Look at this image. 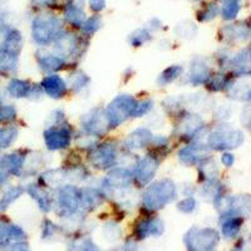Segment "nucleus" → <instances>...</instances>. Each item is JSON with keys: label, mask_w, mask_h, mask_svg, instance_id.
<instances>
[{"label": "nucleus", "mask_w": 251, "mask_h": 251, "mask_svg": "<svg viewBox=\"0 0 251 251\" xmlns=\"http://www.w3.org/2000/svg\"><path fill=\"white\" fill-rule=\"evenodd\" d=\"M103 201V195L97 188L86 187L80 190V206L86 210L96 208Z\"/></svg>", "instance_id": "f3484780"}, {"label": "nucleus", "mask_w": 251, "mask_h": 251, "mask_svg": "<svg viewBox=\"0 0 251 251\" xmlns=\"http://www.w3.org/2000/svg\"><path fill=\"white\" fill-rule=\"evenodd\" d=\"M158 170V161L153 156H145L140 162L136 165L133 172V178L136 183L145 186L150 182Z\"/></svg>", "instance_id": "1a4fd4ad"}, {"label": "nucleus", "mask_w": 251, "mask_h": 251, "mask_svg": "<svg viewBox=\"0 0 251 251\" xmlns=\"http://www.w3.org/2000/svg\"><path fill=\"white\" fill-rule=\"evenodd\" d=\"M232 67H234L235 72L239 75H246L251 72V57L245 54H239L232 59Z\"/></svg>", "instance_id": "c85d7f7f"}, {"label": "nucleus", "mask_w": 251, "mask_h": 251, "mask_svg": "<svg viewBox=\"0 0 251 251\" xmlns=\"http://www.w3.org/2000/svg\"><path fill=\"white\" fill-rule=\"evenodd\" d=\"M221 162L224 163V166L226 167H231L235 162V157L234 154L231 153H224L223 157H221Z\"/></svg>", "instance_id": "4c0bfd02"}, {"label": "nucleus", "mask_w": 251, "mask_h": 251, "mask_svg": "<svg viewBox=\"0 0 251 251\" xmlns=\"http://www.w3.org/2000/svg\"><path fill=\"white\" fill-rule=\"evenodd\" d=\"M117 149L112 143L97 146L89 154L92 166L98 170L111 169L117 162Z\"/></svg>", "instance_id": "6e6552de"}, {"label": "nucleus", "mask_w": 251, "mask_h": 251, "mask_svg": "<svg viewBox=\"0 0 251 251\" xmlns=\"http://www.w3.org/2000/svg\"><path fill=\"white\" fill-rule=\"evenodd\" d=\"M234 251H237V250H234Z\"/></svg>", "instance_id": "c03bdc74"}, {"label": "nucleus", "mask_w": 251, "mask_h": 251, "mask_svg": "<svg viewBox=\"0 0 251 251\" xmlns=\"http://www.w3.org/2000/svg\"><path fill=\"white\" fill-rule=\"evenodd\" d=\"M24 190L22 186H12L9 187L5 192H4L3 197H1V201H0V208L4 210V208L9 207L10 203L14 202L15 200H18L22 195L24 194Z\"/></svg>", "instance_id": "a878e982"}, {"label": "nucleus", "mask_w": 251, "mask_h": 251, "mask_svg": "<svg viewBox=\"0 0 251 251\" xmlns=\"http://www.w3.org/2000/svg\"><path fill=\"white\" fill-rule=\"evenodd\" d=\"M219 234L210 227H192L185 235L187 251H212L219 244Z\"/></svg>", "instance_id": "7ed1b4c3"}, {"label": "nucleus", "mask_w": 251, "mask_h": 251, "mask_svg": "<svg viewBox=\"0 0 251 251\" xmlns=\"http://www.w3.org/2000/svg\"><path fill=\"white\" fill-rule=\"evenodd\" d=\"M210 79V68L206 64L205 59L200 57H196L192 59L190 64V75H188V80L194 86H200L203 83H207Z\"/></svg>", "instance_id": "f8f14e48"}, {"label": "nucleus", "mask_w": 251, "mask_h": 251, "mask_svg": "<svg viewBox=\"0 0 251 251\" xmlns=\"http://www.w3.org/2000/svg\"><path fill=\"white\" fill-rule=\"evenodd\" d=\"M250 57H251V54H250Z\"/></svg>", "instance_id": "a18cd8bd"}, {"label": "nucleus", "mask_w": 251, "mask_h": 251, "mask_svg": "<svg viewBox=\"0 0 251 251\" xmlns=\"http://www.w3.org/2000/svg\"><path fill=\"white\" fill-rule=\"evenodd\" d=\"M103 0H92V8L94 10H100V9L103 8Z\"/></svg>", "instance_id": "37998d69"}, {"label": "nucleus", "mask_w": 251, "mask_h": 251, "mask_svg": "<svg viewBox=\"0 0 251 251\" xmlns=\"http://www.w3.org/2000/svg\"><path fill=\"white\" fill-rule=\"evenodd\" d=\"M178 158L181 162L185 165H196V163L201 162L202 160V153H201V146H187L183 147L180 152H178Z\"/></svg>", "instance_id": "aec40b11"}, {"label": "nucleus", "mask_w": 251, "mask_h": 251, "mask_svg": "<svg viewBox=\"0 0 251 251\" xmlns=\"http://www.w3.org/2000/svg\"><path fill=\"white\" fill-rule=\"evenodd\" d=\"M88 83H89V77L86 75V73H83V72L80 71L75 72V73L69 75L68 84L75 92H80L82 89H84L87 86H88ZM68 84H67V86H68Z\"/></svg>", "instance_id": "cd10ccee"}, {"label": "nucleus", "mask_w": 251, "mask_h": 251, "mask_svg": "<svg viewBox=\"0 0 251 251\" xmlns=\"http://www.w3.org/2000/svg\"><path fill=\"white\" fill-rule=\"evenodd\" d=\"M165 231V224L162 223V220L160 219H149L143 220L142 223L137 226V232L140 239H145L149 235L152 236H160Z\"/></svg>", "instance_id": "2eb2a0df"}, {"label": "nucleus", "mask_w": 251, "mask_h": 251, "mask_svg": "<svg viewBox=\"0 0 251 251\" xmlns=\"http://www.w3.org/2000/svg\"><path fill=\"white\" fill-rule=\"evenodd\" d=\"M177 196L176 183L170 178L156 181L146 188L142 195L143 206L149 210H160L172 202Z\"/></svg>", "instance_id": "f257e3e1"}, {"label": "nucleus", "mask_w": 251, "mask_h": 251, "mask_svg": "<svg viewBox=\"0 0 251 251\" xmlns=\"http://www.w3.org/2000/svg\"><path fill=\"white\" fill-rule=\"evenodd\" d=\"M80 206V190L73 185L60 186L55 197V212L59 216H72Z\"/></svg>", "instance_id": "20e7f679"}, {"label": "nucleus", "mask_w": 251, "mask_h": 251, "mask_svg": "<svg viewBox=\"0 0 251 251\" xmlns=\"http://www.w3.org/2000/svg\"><path fill=\"white\" fill-rule=\"evenodd\" d=\"M202 118L197 114H188L181 122L180 128L185 136H194L202 127Z\"/></svg>", "instance_id": "412c9836"}, {"label": "nucleus", "mask_w": 251, "mask_h": 251, "mask_svg": "<svg viewBox=\"0 0 251 251\" xmlns=\"http://www.w3.org/2000/svg\"><path fill=\"white\" fill-rule=\"evenodd\" d=\"M167 142H169V140H167L165 136H153L151 141V143H153L154 146H158V147H160V146H166Z\"/></svg>", "instance_id": "58836bf2"}, {"label": "nucleus", "mask_w": 251, "mask_h": 251, "mask_svg": "<svg viewBox=\"0 0 251 251\" xmlns=\"http://www.w3.org/2000/svg\"><path fill=\"white\" fill-rule=\"evenodd\" d=\"M244 142V133L239 129L220 128L208 136L207 145L214 150L236 149Z\"/></svg>", "instance_id": "39448f33"}, {"label": "nucleus", "mask_w": 251, "mask_h": 251, "mask_svg": "<svg viewBox=\"0 0 251 251\" xmlns=\"http://www.w3.org/2000/svg\"><path fill=\"white\" fill-rule=\"evenodd\" d=\"M6 251H29V249H28V245L19 243V244H14V245L9 246Z\"/></svg>", "instance_id": "ea45409f"}, {"label": "nucleus", "mask_w": 251, "mask_h": 251, "mask_svg": "<svg viewBox=\"0 0 251 251\" xmlns=\"http://www.w3.org/2000/svg\"><path fill=\"white\" fill-rule=\"evenodd\" d=\"M68 178L66 169H58V170H49L42 176V181L46 186H57L60 187L64 181Z\"/></svg>", "instance_id": "4be33fe9"}, {"label": "nucleus", "mask_w": 251, "mask_h": 251, "mask_svg": "<svg viewBox=\"0 0 251 251\" xmlns=\"http://www.w3.org/2000/svg\"><path fill=\"white\" fill-rule=\"evenodd\" d=\"M57 231V226L54 224H51L50 221L47 220L46 223H44V232H43V236L44 237H51L53 235L55 234Z\"/></svg>", "instance_id": "e433bc0d"}, {"label": "nucleus", "mask_w": 251, "mask_h": 251, "mask_svg": "<svg viewBox=\"0 0 251 251\" xmlns=\"http://www.w3.org/2000/svg\"><path fill=\"white\" fill-rule=\"evenodd\" d=\"M8 172H5L4 170L0 169V187L3 185H5V182L8 181Z\"/></svg>", "instance_id": "79ce46f5"}, {"label": "nucleus", "mask_w": 251, "mask_h": 251, "mask_svg": "<svg viewBox=\"0 0 251 251\" xmlns=\"http://www.w3.org/2000/svg\"><path fill=\"white\" fill-rule=\"evenodd\" d=\"M33 86H30V83L28 80L23 79H12L8 84V93L14 98H26L30 96V92Z\"/></svg>", "instance_id": "6ab92c4d"}, {"label": "nucleus", "mask_w": 251, "mask_h": 251, "mask_svg": "<svg viewBox=\"0 0 251 251\" xmlns=\"http://www.w3.org/2000/svg\"><path fill=\"white\" fill-rule=\"evenodd\" d=\"M25 191L28 192L29 195L31 196V199H34L35 202L38 203L39 208L42 211L48 212L51 207V202H50V197L49 195L47 194L46 190H43L42 187H39V185H29L28 187L25 188Z\"/></svg>", "instance_id": "dca6fc26"}, {"label": "nucleus", "mask_w": 251, "mask_h": 251, "mask_svg": "<svg viewBox=\"0 0 251 251\" xmlns=\"http://www.w3.org/2000/svg\"><path fill=\"white\" fill-rule=\"evenodd\" d=\"M15 117H17V109L14 107L10 104L0 107V122H10Z\"/></svg>", "instance_id": "72a5a7b5"}, {"label": "nucleus", "mask_w": 251, "mask_h": 251, "mask_svg": "<svg viewBox=\"0 0 251 251\" xmlns=\"http://www.w3.org/2000/svg\"><path fill=\"white\" fill-rule=\"evenodd\" d=\"M72 140V131L67 126H49L44 131V143L49 151H60L69 147Z\"/></svg>", "instance_id": "423d86ee"}, {"label": "nucleus", "mask_w": 251, "mask_h": 251, "mask_svg": "<svg viewBox=\"0 0 251 251\" xmlns=\"http://www.w3.org/2000/svg\"><path fill=\"white\" fill-rule=\"evenodd\" d=\"M97 29H98V26H96L94 19H91L88 23H86V28H84V30H86V33H94V31L97 30Z\"/></svg>", "instance_id": "a19ab883"}, {"label": "nucleus", "mask_w": 251, "mask_h": 251, "mask_svg": "<svg viewBox=\"0 0 251 251\" xmlns=\"http://www.w3.org/2000/svg\"><path fill=\"white\" fill-rule=\"evenodd\" d=\"M75 49H77V43L75 39L71 38H59L55 43V50L58 51L57 55L60 58L72 57Z\"/></svg>", "instance_id": "393cba45"}, {"label": "nucleus", "mask_w": 251, "mask_h": 251, "mask_svg": "<svg viewBox=\"0 0 251 251\" xmlns=\"http://www.w3.org/2000/svg\"><path fill=\"white\" fill-rule=\"evenodd\" d=\"M196 206L197 202L196 200H195V197L192 196L185 197L183 200H181L180 202L177 203V208H178L181 212H183V214H191L192 211H195Z\"/></svg>", "instance_id": "2f4dec72"}, {"label": "nucleus", "mask_w": 251, "mask_h": 251, "mask_svg": "<svg viewBox=\"0 0 251 251\" xmlns=\"http://www.w3.org/2000/svg\"><path fill=\"white\" fill-rule=\"evenodd\" d=\"M54 31L55 26L51 24V22L46 19H38L35 20L34 28H33V38H34L35 43L46 46L53 38Z\"/></svg>", "instance_id": "4468645a"}, {"label": "nucleus", "mask_w": 251, "mask_h": 251, "mask_svg": "<svg viewBox=\"0 0 251 251\" xmlns=\"http://www.w3.org/2000/svg\"><path fill=\"white\" fill-rule=\"evenodd\" d=\"M147 35L149 34H147L146 31L140 30L138 33H136V34L131 37V44L133 47H141L145 42L149 40V37H147Z\"/></svg>", "instance_id": "c9c22d12"}, {"label": "nucleus", "mask_w": 251, "mask_h": 251, "mask_svg": "<svg viewBox=\"0 0 251 251\" xmlns=\"http://www.w3.org/2000/svg\"><path fill=\"white\" fill-rule=\"evenodd\" d=\"M207 82H208L207 84L208 88L211 89V91H221L226 84V79L223 77V75H220L210 78Z\"/></svg>", "instance_id": "f704fd0d"}, {"label": "nucleus", "mask_w": 251, "mask_h": 251, "mask_svg": "<svg viewBox=\"0 0 251 251\" xmlns=\"http://www.w3.org/2000/svg\"><path fill=\"white\" fill-rule=\"evenodd\" d=\"M152 133L150 129L147 128H137L134 129L133 132L128 134V137L126 138L125 146L127 150L131 151H137V150L145 149L146 146L151 143L152 141Z\"/></svg>", "instance_id": "ddd939ff"}, {"label": "nucleus", "mask_w": 251, "mask_h": 251, "mask_svg": "<svg viewBox=\"0 0 251 251\" xmlns=\"http://www.w3.org/2000/svg\"><path fill=\"white\" fill-rule=\"evenodd\" d=\"M4 49L13 57H19L20 49H22V37L18 31H10L5 37L4 42Z\"/></svg>", "instance_id": "b1692460"}, {"label": "nucleus", "mask_w": 251, "mask_h": 251, "mask_svg": "<svg viewBox=\"0 0 251 251\" xmlns=\"http://www.w3.org/2000/svg\"><path fill=\"white\" fill-rule=\"evenodd\" d=\"M239 9L240 5L237 0H228L227 3L225 4V8H224V18L225 19H232L239 13Z\"/></svg>", "instance_id": "473e14b6"}, {"label": "nucleus", "mask_w": 251, "mask_h": 251, "mask_svg": "<svg viewBox=\"0 0 251 251\" xmlns=\"http://www.w3.org/2000/svg\"><path fill=\"white\" fill-rule=\"evenodd\" d=\"M40 88L43 89V92L48 97L53 98V100H60L66 96L67 91H68L67 83L58 75H46L42 80Z\"/></svg>", "instance_id": "9b49d317"}, {"label": "nucleus", "mask_w": 251, "mask_h": 251, "mask_svg": "<svg viewBox=\"0 0 251 251\" xmlns=\"http://www.w3.org/2000/svg\"><path fill=\"white\" fill-rule=\"evenodd\" d=\"M133 178V174L126 167H117L109 171L104 178V187L113 191H121L125 188H128L131 181Z\"/></svg>", "instance_id": "9d476101"}, {"label": "nucleus", "mask_w": 251, "mask_h": 251, "mask_svg": "<svg viewBox=\"0 0 251 251\" xmlns=\"http://www.w3.org/2000/svg\"><path fill=\"white\" fill-rule=\"evenodd\" d=\"M152 108H153V100H142V102H137V106H136L133 113H132V117L134 118L143 117V116H146V114L149 113Z\"/></svg>", "instance_id": "7c9ffc66"}, {"label": "nucleus", "mask_w": 251, "mask_h": 251, "mask_svg": "<svg viewBox=\"0 0 251 251\" xmlns=\"http://www.w3.org/2000/svg\"><path fill=\"white\" fill-rule=\"evenodd\" d=\"M183 68L182 66H180V64H174V66L166 68L165 71L161 73L160 77L157 78V84L161 87H165L167 86V84H170V83L175 82L177 78L180 77Z\"/></svg>", "instance_id": "5701e85b"}, {"label": "nucleus", "mask_w": 251, "mask_h": 251, "mask_svg": "<svg viewBox=\"0 0 251 251\" xmlns=\"http://www.w3.org/2000/svg\"><path fill=\"white\" fill-rule=\"evenodd\" d=\"M84 132L91 136L100 137L108 131V121L106 117V112L100 108H93L86 113L80 120Z\"/></svg>", "instance_id": "0eeeda50"}, {"label": "nucleus", "mask_w": 251, "mask_h": 251, "mask_svg": "<svg viewBox=\"0 0 251 251\" xmlns=\"http://www.w3.org/2000/svg\"><path fill=\"white\" fill-rule=\"evenodd\" d=\"M37 59L40 69L44 72H58L64 67V59L55 54L37 55Z\"/></svg>", "instance_id": "a211bd4d"}, {"label": "nucleus", "mask_w": 251, "mask_h": 251, "mask_svg": "<svg viewBox=\"0 0 251 251\" xmlns=\"http://www.w3.org/2000/svg\"><path fill=\"white\" fill-rule=\"evenodd\" d=\"M243 224V219L241 217H230L226 220L225 223L223 224V232L226 237H234L235 235L239 232L240 227Z\"/></svg>", "instance_id": "c756f323"}, {"label": "nucleus", "mask_w": 251, "mask_h": 251, "mask_svg": "<svg viewBox=\"0 0 251 251\" xmlns=\"http://www.w3.org/2000/svg\"><path fill=\"white\" fill-rule=\"evenodd\" d=\"M18 138V129L15 127H1L0 128V151L8 149Z\"/></svg>", "instance_id": "bb28decb"}, {"label": "nucleus", "mask_w": 251, "mask_h": 251, "mask_svg": "<svg viewBox=\"0 0 251 251\" xmlns=\"http://www.w3.org/2000/svg\"><path fill=\"white\" fill-rule=\"evenodd\" d=\"M137 106V100L129 94H120L114 98L106 108V117L111 128L120 127L127 118L132 117L134 108Z\"/></svg>", "instance_id": "f03ea898"}]
</instances>
